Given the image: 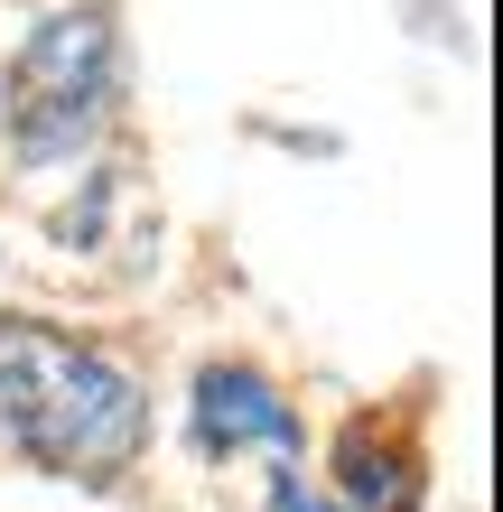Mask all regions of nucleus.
Here are the masks:
<instances>
[{
    "mask_svg": "<svg viewBox=\"0 0 503 512\" xmlns=\"http://www.w3.org/2000/svg\"><path fill=\"white\" fill-rule=\"evenodd\" d=\"M0 447L66 485H112L150 447V391L47 317H0Z\"/></svg>",
    "mask_w": 503,
    "mask_h": 512,
    "instance_id": "obj_1",
    "label": "nucleus"
},
{
    "mask_svg": "<svg viewBox=\"0 0 503 512\" xmlns=\"http://www.w3.org/2000/svg\"><path fill=\"white\" fill-rule=\"evenodd\" d=\"M122 94V47H112V10H56L19 38L10 75H0V131L19 159H75L84 140L112 122Z\"/></svg>",
    "mask_w": 503,
    "mask_h": 512,
    "instance_id": "obj_2",
    "label": "nucleus"
},
{
    "mask_svg": "<svg viewBox=\"0 0 503 512\" xmlns=\"http://www.w3.org/2000/svg\"><path fill=\"white\" fill-rule=\"evenodd\" d=\"M187 429H196L205 457H233V447H271V457H289V447H299V410L280 401L271 373L205 364L196 373V401H187Z\"/></svg>",
    "mask_w": 503,
    "mask_h": 512,
    "instance_id": "obj_3",
    "label": "nucleus"
},
{
    "mask_svg": "<svg viewBox=\"0 0 503 512\" xmlns=\"http://www.w3.org/2000/svg\"><path fill=\"white\" fill-rule=\"evenodd\" d=\"M336 494L354 503V512H420L429 503V457H420V438H410V419H382V410H364V419H345L336 429Z\"/></svg>",
    "mask_w": 503,
    "mask_h": 512,
    "instance_id": "obj_4",
    "label": "nucleus"
},
{
    "mask_svg": "<svg viewBox=\"0 0 503 512\" xmlns=\"http://www.w3.org/2000/svg\"><path fill=\"white\" fill-rule=\"evenodd\" d=\"M271 512H336L327 494H308L299 475H271Z\"/></svg>",
    "mask_w": 503,
    "mask_h": 512,
    "instance_id": "obj_5",
    "label": "nucleus"
}]
</instances>
